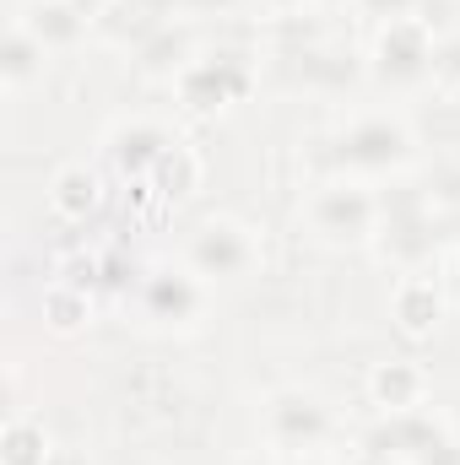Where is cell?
Wrapping results in <instances>:
<instances>
[{"mask_svg": "<svg viewBox=\"0 0 460 465\" xmlns=\"http://www.w3.org/2000/svg\"><path fill=\"white\" fill-rule=\"evenodd\" d=\"M395 320H401L406 336H428L434 320H439V287L423 282V276L401 282V292H395Z\"/></svg>", "mask_w": 460, "mask_h": 465, "instance_id": "cell-7", "label": "cell"}, {"mask_svg": "<svg viewBox=\"0 0 460 465\" xmlns=\"http://www.w3.org/2000/svg\"><path fill=\"white\" fill-rule=\"evenodd\" d=\"M352 465H379V460H352Z\"/></svg>", "mask_w": 460, "mask_h": 465, "instance_id": "cell-17", "label": "cell"}, {"mask_svg": "<svg viewBox=\"0 0 460 465\" xmlns=\"http://www.w3.org/2000/svg\"><path fill=\"white\" fill-rule=\"evenodd\" d=\"M49 206L60 212V217H71V223H82L93 206H98V179L87 173V168H65V173H55V190H49Z\"/></svg>", "mask_w": 460, "mask_h": 465, "instance_id": "cell-10", "label": "cell"}, {"mask_svg": "<svg viewBox=\"0 0 460 465\" xmlns=\"http://www.w3.org/2000/svg\"><path fill=\"white\" fill-rule=\"evenodd\" d=\"M44 465H87V460H82V455H65V450H55Z\"/></svg>", "mask_w": 460, "mask_h": 465, "instance_id": "cell-16", "label": "cell"}, {"mask_svg": "<svg viewBox=\"0 0 460 465\" xmlns=\"http://www.w3.org/2000/svg\"><path fill=\"white\" fill-rule=\"evenodd\" d=\"M0 455H5V465H44L55 450L44 444V428H38V422L11 417V422H5V439H0Z\"/></svg>", "mask_w": 460, "mask_h": 465, "instance_id": "cell-11", "label": "cell"}, {"mask_svg": "<svg viewBox=\"0 0 460 465\" xmlns=\"http://www.w3.org/2000/svg\"><path fill=\"white\" fill-rule=\"evenodd\" d=\"M195 157L185 152V146H168L163 157H157V179H163V195H190V184H195Z\"/></svg>", "mask_w": 460, "mask_h": 465, "instance_id": "cell-13", "label": "cell"}, {"mask_svg": "<svg viewBox=\"0 0 460 465\" xmlns=\"http://www.w3.org/2000/svg\"><path fill=\"white\" fill-rule=\"evenodd\" d=\"M44 320H49L55 331H76V325L87 320V292H82L76 282L49 287V292H44Z\"/></svg>", "mask_w": 460, "mask_h": 465, "instance_id": "cell-12", "label": "cell"}, {"mask_svg": "<svg viewBox=\"0 0 460 465\" xmlns=\"http://www.w3.org/2000/svg\"><path fill=\"white\" fill-rule=\"evenodd\" d=\"M325 406L320 401H309V395H282V401H271V433L287 444V450H315L320 439H325Z\"/></svg>", "mask_w": 460, "mask_h": 465, "instance_id": "cell-4", "label": "cell"}, {"mask_svg": "<svg viewBox=\"0 0 460 465\" xmlns=\"http://www.w3.org/2000/svg\"><path fill=\"white\" fill-rule=\"evenodd\" d=\"M249 254H255L249 232L233 228V223H206L195 232V243H190V260H195L201 276H238L249 265Z\"/></svg>", "mask_w": 460, "mask_h": 465, "instance_id": "cell-1", "label": "cell"}, {"mask_svg": "<svg viewBox=\"0 0 460 465\" xmlns=\"http://www.w3.org/2000/svg\"><path fill=\"white\" fill-rule=\"evenodd\" d=\"M379 60H385V71L395 65V71H417L423 60H428V33H423V22H390L385 27V38H379Z\"/></svg>", "mask_w": 460, "mask_h": 465, "instance_id": "cell-9", "label": "cell"}, {"mask_svg": "<svg viewBox=\"0 0 460 465\" xmlns=\"http://www.w3.org/2000/svg\"><path fill=\"white\" fill-rule=\"evenodd\" d=\"M406 152V130L390 124V119H357L342 135V157L357 163V168H385Z\"/></svg>", "mask_w": 460, "mask_h": 465, "instance_id": "cell-2", "label": "cell"}, {"mask_svg": "<svg viewBox=\"0 0 460 465\" xmlns=\"http://www.w3.org/2000/svg\"><path fill=\"white\" fill-rule=\"evenodd\" d=\"M82 22H87V16H82L71 0H44V5L27 11L22 27H27L38 44H71V38H82Z\"/></svg>", "mask_w": 460, "mask_h": 465, "instance_id": "cell-8", "label": "cell"}, {"mask_svg": "<svg viewBox=\"0 0 460 465\" xmlns=\"http://www.w3.org/2000/svg\"><path fill=\"white\" fill-rule=\"evenodd\" d=\"M146 309L163 314V320H190L201 309V292H195V282L185 271H163V276L146 282Z\"/></svg>", "mask_w": 460, "mask_h": 465, "instance_id": "cell-6", "label": "cell"}, {"mask_svg": "<svg viewBox=\"0 0 460 465\" xmlns=\"http://www.w3.org/2000/svg\"><path fill=\"white\" fill-rule=\"evenodd\" d=\"M38 54H44V44H38L27 27H11V38H5V82L16 87V82L33 71V60H38Z\"/></svg>", "mask_w": 460, "mask_h": 465, "instance_id": "cell-14", "label": "cell"}, {"mask_svg": "<svg viewBox=\"0 0 460 465\" xmlns=\"http://www.w3.org/2000/svg\"><path fill=\"white\" fill-rule=\"evenodd\" d=\"M374 223V201H368V190H357V184H325L320 195H315V228L320 232H368Z\"/></svg>", "mask_w": 460, "mask_h": 465, "instance_id": "cell-3", "label": "cell"}, {"mask_svg": "<svg viewBox=\"0 0 460 465\" xmlns=\"http://www.w3.org/2000/svg\"><path fill=\"white\" fill-rule=\"evenodd\" d=\"M368 390H374V401L385 411H412L423 401V373L412 362H379L374 379H368Z\"/></svg>", "mask_w": 460, "mask_h": 465, "instance_id": "cell-5", "label": "cell"}, {"mask_svg": "<svg viewBox=\"0 0 460 465\" xmlns=\"http://www.w3.org/2000/svg\"><path fill=\"white\" fill-rule=\"evenodd\" d=\"M368 5H374V11H385V16H390V22H401V16H406V5H412V0H368Z\"/></svg>", "mask_w": 460, "mask_h": 465, "instance_id": "cell-15", "label": "cell"}]
</instances>
